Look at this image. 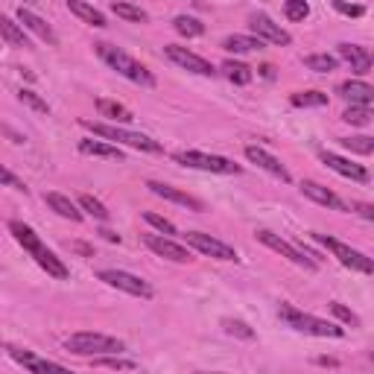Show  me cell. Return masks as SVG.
<instances>
[{"label": "cell", "instance_id": "obj_17", "mask_svg": "<svg viewBox=\"0 0 374 374\" xmlns=\"http://www.w3.org/2000/svg\"><path fill=\"white\" fill-rule=\"evenodd\" d=\"M18 24H21L24 29H29V33H36V36H39L41 41H47L50 47H56V44H59V36L53 33V26H50L44 18H39L36 12H29V9H24V6H21V9H18Z\"/></svg>", "mask_w": 374, "mask_h": 374}, {"label": "cell", "instance_id": "obj_1", "mask_svg": "<svg viewBox=\"0 0 374 374\" xmlns=\"http://www.w3.org/2000/svg\"><path fill=\"white\" fill-rule=\"evenodd\" d=\"M9 234L15 237V243L18 246H24V252H29V258H33L50 278H56V280H65L71 272H68V266L61 263L59 258H56V252H50V248L41 243V237L29 228V226H24L21 220H12L9 223Z\"/></svg>", "mask_w": 374, "mask_h": 374}, {"label": "cell", "instance_id": "obj_34", "mask_svg": "<svg viewBox=\"0 0 374 374\" xmlns=\"http://www.w3.org/2000/svg\"><path fill=\"white\" fill-rule=\"evenodd\" d=\"M304 65L310 68V71H316V74H330V71H336V56H328V53H316V56H307L304 59Z\"/></svg>", "mask_w": 374, "mask_h": 374}, {"label": "cell", "instance_id": "obj_13", "mask_svg": "<svg viewBox=\"0 0 374 374\" xmlns=\"http://www.w3.org/2000/svg\"><path fill=\"white\" fill-rule=\"evenodd\" d=\"M143 243H146L158 258H167V261H173V263H191V261H193L191 248L181 246V243H176V240L167 237V234H146Z\"/></svg>", "mask_w": 374, "mask_h": 374}, {"label": "cell", "instance_id": "obj_12", "mask_svg": "<svg viewBox=\"0 0 374 374\" xmlns=\"http://www.w3.org/2000/svg\"><path fill=\"white\" fill-rule=\"evenodd\" d=\"M248 26H252V33L263 41V44H278V47H287V44H293V36L287 33L280 24H275L269 15H263V12H258V15H252L248 18Z\"/></svg>", "mask_w": 374, "mask_h": 374}, {"label": "cell", "instance_id": "obj_16", "mask_svg": "<svg viewBox=\"0 0 374 374\" xmlns=\"http://www.w3.org/2000/svg\"><path fill=\"white\" fill-rule=\"evenodd\" d=\"M246 158L248 161H252V164H258L261 170H266L269 176H275V178H280V181H290L293 176H290V170L284 167V164H280L278 158H275V155L272 152H266V149H261V146H246Z\"/></svg>", "mask_w": 374, "mask_h": 374}, {"label": "cell", "instance_id": "obj_4", "mask_svg": "<svg viewBox=\"0 0 374 374\" xmlns=\"http://www.w3.org/2000/svg\"><path fill=\"white\" fill-rule=\"evenodd\" d=\"M65 348L76 357H103V354H120L126 351L120 339L106 336V333H94V330H79L65 339Z\"/></svg>", "mask_w": 374, "mask_h": 374}, {"label": "cell", "instance_id": "obj_35", "mask_svg": "<svg viewBox=\"0 0 374 374\" xmlns=\"http://www.w3.org/2000/svg\"><path fill=\"white\" fill-rule=\"evenodd\" d=\"M18 100L26 106V108H33L36 114H50V106H47V100H41L36 91H29V88H21L18 91Z\"/></svg>", "mask_w": 374, "mask_h": 374}, {"label": "cell", "instance_id": "obj_24", "mask_svg": "<svg viewBox=\"0 0 374 374\" xmlns=\"http://www.w3.org/2000/svg\"><path fill=\"white\" fill-rule=\"evenodd\" d=\"M68 9H71V15H76L79 21H85L91 26H97V29L106 26V15L100 9H94L91 4H85V0H68Z\"/></svg>", "mask_w": 374, "mask_h": 374}, {"label": "cell", "instance_id": "obj_26", "mask_svg": "<svg viewBox=\"0 0 374 374\" xmlns=\"http://www.w3.org/2000/svg\"><path fill=\"white\" fill-rule=\"evenodd\" d=\"M223 47L228 53H255V50H263V41L258 36H240V33H234V36H228L223 41Z\"/></svg>", "mask_w": 374, "mask_h": 374}, {"label": "cell", "instance_id": "obj_37", "mask_svg": "<svg viewBox=\"0 0 374 374\" xmlns=\"http://www.w3.org/2000/svg\"><path fill=\"white\" fill-rule=\"evenodd\" d=\"M342 120L351 123V126H368V123H371V108H365V106H351L345 114H342Z\"/></svg>", "mask_w": 374, "mask_h": 374}, {"label": "cell", "instance_id": "obj_32", "mask_svg": "<svg viewBox=\"0 0 374 374\" xmlns=\"http://www.w3.org/2000/svg\"><path fill=\"white\" fill-rule=\"evenodd\" d=\"M79 208H82L88 216H94V220H100V223H108V216H111L108 208H106L100 199H94V196H88V193L79 196Z\"/></svg>", "mask_w": 374, "mask_h": 374}, {"label": "cell", "instance_id": "obj_43", "mask_svg": "<svg viewBox=\"0 0 374 374\" xmlns=\"http://www.w3.org/2000/svg\"><path fill=\"white\" fill-rule=\"evenodd\" d=\"M0 184H4V187H12V191H18V193H26V191H29V187H26L12 170H6L4 164H0Z\"/></svg>", "mask_w": 374, "mask_h": 374}, {"label": "cell", "instance_id": "obj_9", "mask_svg": "<svg viewBox=\"0 0 374 374\" xmlns=\"http://www.w3.org/2000/svg\"><path fill=\"white\" fill-rule=\"evenodd\" d=\"M97 278L103 280V284H108V287H114V290H120V293L138 295V298H152V295H155V290L146 284V280L138 278V275H132V272H123V269H103Z\"/></svg>", "mask_w": 374, "mask_h": 374}, {"label": "cell", "instance_id": "obj_38", "mask_svg": "<svg viewBox=\"0 0 374 374\" xmlns=\"http://www.w3.org/2000/svg\"><path fill=\"white\" fill-rule=\"evenodd\" d=\"M284 15L290 21H304L310 15V4H307V0H287V4H284Z\"/></svg>", "mask_w": 374, "mask_h": 374}, {"label": "cell", "instance_id": "obj_11", "mask_svg": "<svg viewBox=\"0 0 374 374\" xmlns=\"http://www.w3.org/2000/svg\"><path fill=\"white\" fill-rule=\"evenodd\" d=\"M164 56H167V59L173 61V65L184 68V71H191V74H199V76H213V74H216V68L211 65L208 59L196 56L193 50H187V47H178V44H167V47H164Z\"/></svg>", "mask_w": 374, "mask_h": 374}, {"label": "cell", "instance_id": "obj_45", "mask_svg": "<svg viewBox=\"0 0 374 374\" xmlns=\"http://www.w3.org/2000/svg\"><path fill=\"white\" fill-rule=\"evenodd\" d=\"M100 234H103V240H108V243H120V234H114L111 228H103Z\"/></svg>", "mask_w": 374, "mask_h": 374}, {"label": "cell", "instance_id": "obj_25", "mask_svg": "<svg viewBox=\"0 0 374 374\" xmlns=\"http://www.w3.org/2000/svg\"><path fill=\"white\" fill-rule=\"evenodd\" d=\"M0 39H4L6 44H12V47H29V39L24 33V26L9 21L6 15H0Z\"/></svg>", "mask_w": 374, "mask_h": 374}, {"label": "cell", "instance_id": "obj_18", "mask_svg": "<svg viewBox=\"0 0 374 374\" xmlns=\"http://www.w3.org/2000/svg\"><path fill=\"white\" fill-rule=\"evenodd\" d=\"M301 193H304L307 199H313V202L325 205V208H333V211H351L333 191H328V187L319 184V181H301Z\"/></svg>", "mask_w": 374, "mask_h": 374}, {"label": "cell", "instance_id": "obj_30", "mask_svg": "<svg viewBox=\"0 0 374 374\" xmlns=\"http://www.w3.org/2000/svg\"><path fill=\"white\" fill-rule=\"evenodd\" d=\"M223 74L234 82V85H248V82H252V68H248V65H243V61H234V59H228L226 61V65H223Z\"/></svg>", "mask_w": 374, "mask_h": 374}, {"label": "cell", "instance_id": "obj_42", "mask_svg": "<svg viewBox=\"0 0 374 374\" xmlns=\"http://www.w3.org/2000/svg\"><path fill=\"white\" fill-rule=\"evenodd\" d=\"M330 313H333V316H339L342 322L351 325V328H357V325H360V316L354 313V310H348L345 304H339V301H330Z\"/></svg>", "mask_w": 374, "mask_h": 374}, {"label": "cell", "instance_id": "obj_19", "mask_svg": "<svg viewBox=\"0 0 374 374\" xmlns=\"http://www.w3.org/2000/svg\"><path fill=\"white\" fill-rule=\"evenodd\" d=\"M9 357H12L18 365H24L26 371H33V374H41V371H65V365H61V363L41 360V357H36L33 351H24V348H9Z\"/></svg>", "mask_w": 374, "mask_h": 374}, {"label": "cell", "instance_id": "obj_44", "mask_svg": "<svg viewBox=\"0 0 374 374\" xmlns=\"http://www.w3.org/2000/svg\"><path fill=\"white\" fill-rule=\"evenodd\" d=\"M354 211L363 216V220H374V208H371V205H365V202H357V205H354Z\"/></svg>", "mask_w": 374, "mask_h": 374}, {"label": "cell", "instance_id": "obj_21", "mask_svg": "<svg viewBox=\"0 0 374 374\" xmlns=\"http://www.w3.org/2000/svg\"><path fill=\"white\" fill-rule=\"evenodd\" d=\"M339 56L348 61L354 74H368L371 71V53L368 47H360V44H339Z\"/></svg>", "mask_w": 374, "mask_h": 374}, {"label": "cell", "instance_id": "obj_36", "mask_svg": "<svg viewBox=\"0 0 374 374\" xmlns=\"http://www.w3.org/2000/svg\"><path fill=\"white\" fill-rule=\"evenodd\" d=\"M339 143L351 149V152H360V155H371L374 152V141L365 138V135H357V138H339Z\"/></svg>", "mask_w": 374, "mask_h": 374}, {"label": "cell", "instance_id": "obj_33", "mask_svg": "<svg viewBox=\"0 0 374 374\" xmlns=\"http://www.w3.org/2000/svg\"><path fill=\"white\" fill-rule=\"evenodd\" d=\"M111 12L123 21H132V24H146L149 15L141 9V6H132V4H111Z\"/></svg>", "mask_w": 374, "mask_h": 374}, {"label": "cell", "instance_id": "obj_8", "mask_svg": "<svg viewBox=\"0 0 374 374\" xmlns=\"http://www.w3.org/2000/svg\"><path fill=\"white\" fill-rule=\"evenodd\" d=\"M258 240H261L266 248H272V252H278L280 258H287L290 263L301 266V269H310V272H313V269L319 266V261H313V255H310V252H301L298 246L287 243L284 237H278V234H272V231H266V228L258 231Z\"/></svg>", "mask_w": 374, "mask_h": 374}, {"label": "cell", "instance_id": "obj_28", "mask_svg": "<svg viewBox=\"0 0 374 374\" xmlns=\"http://www.w3.org/2000/svg\"><path fill=\"white\" fill-rule=\"evenodd\" d=\"M97 111H100V117H108V120H114V123H132V120H135L126 106L111 103V100H97Z\"/></svg>", "mask_w": 374, "mask_h": 374}, {"label": "cell", "instance_id": "obj_6", "mask_svg": "<svg viewBox=\"0 0 374 374\" xmlns=\"http://www.w3.org/2000/svg\"><path fill=\"white\" fill-rule=\"evenodd\" d=\"M176 164L191 167V170H205V173H220V176H237L243 173L240 164H234L231 158H223V155H208V152H196V149H181L173 155Z\"/></svg>", "mask_w": 374, "mask_h": 374}, {"label": "cell", "instance_id": "obj_14", "mask_svg": "<svg viewBox=\"0 0 374 374\" xmlns=\"http://www.w3.org/2000/svg\"><path fill=\"white\" fill-rule=\"evenodd\" d=\"M146 187H149L155 196H161V199H167V202H176V205L187 208V211H193V213H202V211H205V202H202V199L178 191V187H170V184H164V181H146Z\"/></svg>", "mask_w": 374, "mask_h": 374}, {"label": "cell", "instance_id": "obj_23", "mask_svg": "<svg viewBox=\"0 0 374 374\" xmlns=\"http://www.w3.org/2000/svg\"><path fill=\"white\" fill-rule=\"evenodd\" d=\"M44 202L50 205V211H56L61 220H71V223H82V211L61 193H44Z\"/></svg>", "mask_w": 374, "mask_h": 374}, {"label": "cell", "instance_id": "obj_3", "mask_svg": "<svg viewBox=\"0 0 374 374\" xmlns=\"http://www.w3.org/2000/svg\"><path fill=\"white\" fill-rule=\"evenodd\" d=\"M278 316H280V322H287L293 330L307 333V336H322V339H342V336H345V328H339L333 322H325L319 316H310V313H304V310H298L293 304H280Z\"/></svg>", "mask_w": 374, "mask_h": 374}, {"label": "cell", "instance_id": "obj_29", "mask_svg": "<svg viewBox=\"0 0 374 374\" xmlns=\"http://www.w3.org/2000/svg\"><path fill=\"white\" fill-rule=\"evenodd\" d=\"M173 29H176L178 36H184V39H199L205 33V24L196 21V18H191V15H178L173 21Z\"/></svg>", "mask_w": 374, "mask_h": 374}, {"label": "cell", "instance_id": "obj_40", "mask_svg": "<svg viewBox=\"0 0 374 374\" xmlns=\"http://www.w3.org/2000/svg\"><path fill=\"white\" fill-rule=\"evenodd\" d=\"M223 328H226V333H231V336H240V339H255V330L248 328L246 322H240V319H223Z\"/></svg>", "mask_w": 374, "mask_h": 374}, {"label": "cell", "instance_id": "obj_27", "mask_svg": "<svg viewBox=\"0 0 374 374\" xmlns=\"http://www.w3.org/2000/svg\"><path fill=\"white\" fill-rule=\"evenodd\" d=\"M290 103L295 108H322V106H328V94H322V91H295L290 97Z\"/></svg>", "mask_w": 374, "mask_h": 374}, {"label": "cell", "instance_id": "obj_22", "mask_svg": "<svg viewBox=\"0 0 374 374\" xmlns=\"http://www.w3.org/2000/svg\"><path fill=\"white\" fill-rule=\"evenodd\" d=\"M79 152L82 155H94V158H106V161H123L126 155H123L120 146L108 143V141H79Z\"/></svg>", "mask_w": 374, "mask_h": 374}, {"label": "cell", "instance_id": "obj_15", "mask_svg": "<svg viewBox=\"0 0 374 374\" xmlns=\"http://www.w3.org/2000/svg\"><path fill=\"white\" fill-rule=\"evenodd\" d=\"M319 158H322V164H328V167H330L333 173H339L342 178H351V181H360V184L368 181V170H365L363 164H354V161L342 158V155H336V152H328V149L319 152Z\"/></svg>", "mask_w": 374, "mask_h": 374}, {"label": "cell", "instance_id": "obj_7", "mask_svg": "<svg viewBox=\"0 0 374 374\" xmlns=\"http://www.w3.org/2000/svg\"><path fill=\"white\" fill-rule=\"evenodd\" d=\"M313 240L316 243H322L328 252L345 266V269H351V272H363V275H371L374 272V263H371V258H365L363 252H357V248H351V246H345V243H339V240H333V237H328V234H313Z\"/></svg>", "mask_w": 374, "mask_h": 374}, {"label": "cell", "instance_id": "obj_10", "mask_svg": "<svg viewBox=\"0 0 374 374\" xmlns=\"http://www.w3.org/2000/svg\"><path fill=\"white\" fill-rule=\"evenodd\" d=\"M187 237V246H193L196 252H202V255H208V258H216V261H240L237 258V252L228 246V243H223V240H216V237H211V234H202V231H187L184 234Z\"/></svg>", "mask_w": 374, "mask_h": 374}, {"label": "cell", "instance_id": "obj_20", "mask_svg": "<svg viewBox=\"0 0 374 374\" xmlns=\"http://www.w3.org/2000/svg\"><path fill=\"white\" fill-rule=\"evenodd\" d=\"M339 94H342V97H345L351 106H365V108H371V103H374V88H371L368 82H360V79L342 82V85H339Z\"/></svg>", "mask_w": 374, "mask_h": 374}, {"label": "cell", "instance_id": "obj_2", "mask_svg": "<svg viewBox=\"0 0 374 374\" xmlns=\"http://www.w3.org/2000/svg\"><path fill=\"white\" fill-rule=\"evenodd\" d=\"M94 47H97V56L106 61L111 71H117L120 76H126L129 82L143 85V88H152V85H155V76L149 74V68L141 65L138 59H132L126 50H120V47H114V44H108V41H100V44H94Z\"/></svg>", "mask_w": 374, "mask_h": 374}, {"label": "cell", "instance_id": "obj_41", "mask_svg": "<svg viewBox=\"0 0 374 374\" xmlns=\"http://www.w3.org/2000/svg\"><path fill=\"white\" fill-rule=\"evenodd\" d=\"M330 4H333V9L339 15H345V18H363L365 15V6H360V4H348V0H330Z\"/></svg>", "mask_w": 374, "mask_h": 374}, {"label": "cell", "instance_id": "obj_39", "mask_svg": "<svg viewBox=\"0 0 374 374\" xmlns=\"http://www.w3.org/2000/svg\"><path fill=\"white\" fill-rule=\"evenodd\" d=\"M143 220H146V223H149L152 228H158L161 234H167V237H173V234H178V231H176V226H173L170 220H164V216H161V213H152V211H146V213H143Z\"/></svg>", "mask_w": 374, "mask_h": 374}, {"label": "cell", "instance_id": "obj_5", "mask_svg": "<svg viewBox=\"0 0 374 374\" xmlns=\"http://www.w3.org/2000/svg\"><path fill=\"white\" fill-rule=\"evenodd\" d=\"M82 126L88 132H94L103 141H117V143H126L132 149H141V152H164V146L158 141H152L149 135H141V132H129V129H120V126H108V123H100V120H82Z\"/></svg>", "mask_w": 374, "mask_h": 374}, {"label": "cell", "instance_id": "obj_31", "mask_svg": "<svg viewBox=\"0 0 374 374\" xmlns=\"http://www.w3.org/2000/svg\"><path fill=\"white\" fill-rule=\"evenodd\" d=\"M97 368H117V371H135L138 363L135 360H123L120 354H103V357H91Z\"/></svg>", "mask_w": 374, "mask_h": 374}]
</instances>
